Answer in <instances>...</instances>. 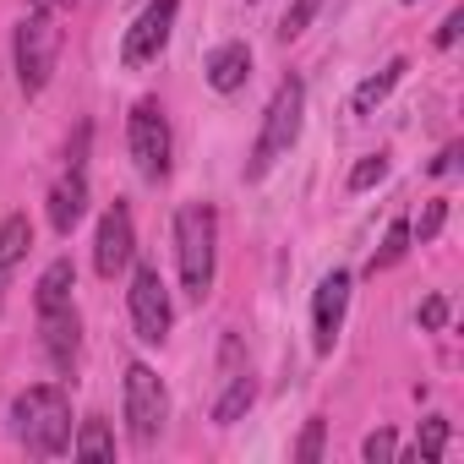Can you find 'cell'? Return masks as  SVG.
<instances>
[{
    "mask_svg": "<svg viewBox=\"0 0 464 464\" xmlns=\"http://www.w3.org/2000/svg\"><path fill=\"white\" fill-rule=\"evenodd\" d=\"M12 431L28 453L55 459L72 448V399L61 382H34L12 399Z\"/></svg>",
    "mask_w": 464,
    "mask_h": 464,
    "instance_id": "1",
    "label": "cell"
},
{
    "mask_svg": "<svg viewBox=\"0 0 464 464\" xmlns=\"http://www.w3.org/2000/svg\"><path fill=\"white\" fill-rule=\"evenodd\" d=\"M213 257H218V218L208 202H186L175 213V263H180V290L191 301L213 290Z\"/></svg>",
    "mask_w": 464,
    "mask_h": 464,
    "instance_id": "2",
    "label": "cell"
},
{
    "mask_svg": "<svg viewBox=\"0 0 464 464\" xmlns=\"http://www.w3.org/2000/svg\"><path fill=\"white\" fill-rule=\"evenodd\" d=\"M301 115H306V88H301V77H285V82L274 88L268 110H263V131H257V142H252L246 180H263L279 159H290V148H295V137H301Z\"/></svg>",
    "mask_w": 464,
    "mask_h": 464,
    "instance_id": "3",
    "label": "cell"
},
{
    "mask_svg": "<svg viewBox=\"0 0 464 464\" xmlns=\"http://www.w3.org/2000/svg\"><path fill=\"white\" fill-rule=\"evenodd\" d=\"M55 61H61V28H55V12H28L17 23V82L28 99H39L55 77Z\"/></svg>",
    "mask_w": 464,
    "mask_h": 464,
    "instance_id": "4",
    "label": "cell"
},
{
    "mask_svg": "<svg viewBox=\"0 0 464 464\" xmlns=\"http://www.w3.org/2000/svg\"><path fill=\"white\" fill-rule=\"evenodd\" d=\"M126 148L142 180H164L169 175V121L159 110V99H137L126 115Z\"/></svg>",
    "mask_w": 464,
    "mask_h": 464,
    "instance_id": "5",
    "label": "cell"
},
{
    "mask_svg": "<svg viewBox=\"0 0 464 464\" xmlns=\"http://www.w3.org/2000/svg\"><path fill=\"white\" fill-rule=\"evenodd\" d=\"M164 410H169V399H164L159 372L142 366V361H131L126 366V426H131V442L148 448L159 437V426H164Z\"/></svg>",
    "mask_w": 464,
    "mask_h": 464,
    "instance_id": "6",
    "label": "cell"
},
{
    "mask_svg": "<svg viewBox=\"0 0 464 464\" xmlns=\"http://www.w3.org/2000/svg\"><path fill=\"white\" fill-rule=\"evenodd\" d=\"M126 306H131V328H137L142 344H164V339H169L175 312H169V290H164L159 268H137V274H131Z\"/></svg>",
    "mask_w": 464,
    "mask_h": 464,
    "instance_id": "7",
    "label": "cell"
},
{
    "mask_svg": "<svg viewBox=\"0 0 464 464\" xmlns=\"http://www.w3.org/2000/svg\"><path fill=\"white\" fill-rule=\"evenodd\" d=\"M175 12H180V0H153V6L131 23V34H126V44H121V61L137 72V66H153L159 55H164V44H169V34H175Z\"/></svg>",
    "mask_w": 464,
    "mask_h": 464,
    "instance_id": "8",
    "label": "cell"
},
{
    "mask_svg": "<svg viewBox=\"0 0 464 464\" xmlns=\"http://www.w3.org/2000/svg\"><path fill=\"white\" fill-rule=\"evenodd\" d=\"M137 252V229H131V208L126 202H110L104 218H99V241H93V268L104 279H115Z\"/></svg>",
    "mask_w": 464,
    "mask_h": 464,
    "instance_id": "9",
    "label": "cell"
},
{
    "mask_svg": "<svg viewBox=\"0 0 464 464\" xmlns=\"http://www.w3.org/2000/svg\"><path fill=\"white\" fill-rule=\"evenodd\" d=\"M344 306H350V274H328L312 295V350L317 355H334V339L344 328Z\"/></svg>",
    "mask_w": 464,
    "mask_h": 464,
    "instance_id": "10",
    "label": "cell"
},
{
    "mask_svg": "<svg viewBox=\"0 0 464 464\" xmlns=\"http://www.w3.org/2000/svg\"><path fill=\"white\" fill-rule=\"evenodd\" d=\"M39 334H44V355L55 372H72L77 366V350H82V323H77V306H61V312H39Z\"/></svg>",
    "mask_w": 464,
    "mask_h": 464,
    "instance_id": "11",
    "label": "cell"
},
{
    "mask_svg": "<svg viewBox=\"0 0 464 464\" xmlns=\"http://www.w3.org/2000/svg\"><path fill=\"white\" fill-rule=\"evenodd\" d=\"M82 213H88V180H82V169H72L50 191V224H55V236H72V229L82 224Z\"/></svg>",
    "mask_w": 464,
    "mask_h": 464,
    "instance_id": "12",
    "label": "cell"
},
{
    "mask_svg": "<svg viewBox=\"0 0 464 464\" xmlns=\"http://www.w3.org/2000/svg\"><path fill=\"white\" fill-rule=\"evenodd\" d=\"M246 77H252V50L246 44H218L208 55V88L213 93H236Z\"/></svg>",
    "mask_w": 464,
    "mask_h": 464,
    "instance_id": "13",
    "label": "cell"
},
{
    "mask_svg": "<svg viewBox=\"0 0 464 464\" xmlns=\"http://www.w3.org/2000/svg\"><path fill=\"white\" fill-rule=\"evenodd\" d=\"M404 72H410V61H388V66H382L377 77H366V82L355 88V99H350V115H355V121L377 115V104H382V99H388V93H393V88L404 82Z\"/></svg>",
    "mask_w": 464,
    "mask_h": 464,
    "instance_id": "14",
    "label": "cell"
},
{
    "mask_svg": "<svg viewBox=\"0 0 464 464\" xmlns=\"http://www.w3.org/2000/svg\"><path fill=\"white\" fill-rule=\"evenodd\" d=\"M72 290H77V268H72V257H55V263L39 274L34 306H39V312H61V306H72Z\"/></svg>",
    "mask_w": 464,
    "mask_h": 464,
    "instance_id": "15",
    "label": "cell"
},
{
    "mask_svg": "<svg viewBox=\"0 0 464 464\" xmlns=\"http://www.w3.org/2000/svg\"><path fill=\"white\" fill-rule=\"evenodd\" d=\"M28 246H34V224H28V213H12L0 224V285H6L12 268L28 257Z\"/></svg>",
    "mask_w": 464,
    "mask_h": 464,
    "instance_id": "16",
    "label": "cell"
},
{
    "mask_svg": "<svg viewBox=\"0 0 464 464\" xmlns=\"http://www.w3.org/2000/svg\"><path fill=\"white\" fill-rule=\"evenodd\" d=\"M252 404H257V382H252V372H236L229 388L218 393V404H213V426H236Z\"/></svg>",
    "mask_w": 464,
    "mask_h": 464,
    "instance_id": "17",
    "label": "cell"
},
{
    "mask_svg": "<svg viewBox=\"0 0 464 464\" xmlns=\"http://www.w3.org/2000/svg\"><path fill=\"white\" fill-rule=\"evenodd\" d=\"M410 218H393L388 224V236H382V246L372 252V263H366V274H382V268H393V263H404V252H410Z\"/></svg>",
    "mask_w": 464,
    "mask_h": 464,
    "instance_id": "18",
    "label": "cell"
},
{
    "mask_svg": "<svg viewBox=\"0 0 464 464\" xmlns=\"http://www.w3.org/2000/svg\"><path fill=\"white\" fill-rule=\"evenodd\" d=\"M72 453L77 459H115V437H110V426L93 415V420H82V431L72 437Z\"/></svg>",
    "mask_w": 464,
    "mask_h": 464,
    "instance_id": "19",
    "label": "cell"
},
{
    "mask_svg": "<svg viewBox=\"0 0 464 464\" xmlns=\"http://www.w3.org/2000/svg\"><path fill=\"white\" fill-rule=\"evenodd\" d=\"M317 12H323V0H295V6L279 17V39H285V44H290V39H301V34L312 28V17H317Z\"/></svg>",
    "mask_w": 464,
    "mask_h": 464,
    "instance_id": "20",
    "label": "cell"
},
{
    "mask_svg": "<svg viewBox=\"0 0 464 464\" xmlns=\"http://www.w3.org/2000/svg\"><path fill=\"white\" fill-rule=\"evenodd\" d=\"M382 175H388V153H366V159L350 169V191H372Z\"/></svg>",
    "mask_w": 464,
    "mask_h": 464,
    "instance_id": "21",
    "label": "cell"
},
{
    "mask_svg": "<svg viewBox=\"0 0 464 464\" xmlns=\"http://www.w3.org/2000/svg\"><path fill=\"white\" fill-rule=\"evenodd\" d=\"M442 224H448V202L437 197V202H426L420 224H410V236H420V246H426V241H437V236H442Z\"/></svg>",
    "mask_w": 464,
    "mask_h": 464,
    "instance_id": "22",
    "label": "cell"
},
{
    "mask_svg": "<svg viewBox=\"0 0 464 464\" xmlns=\"http://www.w3.org/2000/svg\"><path fill=\"white\" fill-rule=\"evenodd\" d=\"M323 431H328V420L312 415L306 431H301V442H295V459H301V464H317V459H323Z\"/></svg>",
    "mask_w": 464,
    "mask_h": 464,
    "instance_id": "23",
    "label": "cell"
},
{
    "mask_svg": "<svg viewBox=\"0 0 464 464\" xmlns=\"http://www.w3.org/2000/svg\"><path fill=\"white\" fill-rule=\"evenodd\" d=\"M442 453H448V420L431 415V420H420V459H442Z\"/></svg>",
    "mask_w": 464,
    "mask_h": 464,
    "instance_id": "24",
    "label": "cell"
},
{
    "mask_svg": "<svg viewBox=\"0 0 464 464\" xmlns=\"http://www.w3.org/2000/svg\"><path fill=\"white\" fill-rule=\"evenodd\" d=\"M361 453H366L372 464H382V459H393V453H399V442H393V431H372V437L361 442Z\"/></svg>",
    "mask_w": 464,
    "mask_h": 464,
    "instance_id": "25",
    "label": "cell"
},
{
    "mask_svg": "<svg viewBox=\"0 0 464 464\" xmlns=\"http://www.w3.org/2000/svg\"><path fill=\"white\" fill-rule=\"evenodd\" d=\"M448 323V301L442 295H426V306H420V328H442Z\"/></svg>",
    "mask_w": 464,
    "mask_h": 464,
    "instance_id": "26",
    "label": "cell"
},
{
    "mask_svg": "<svg viewBox=\"0 0 464 464\" xmlns=\"http://www.w3.org/2000/svg\"><path fill=\"white\" fill-rule=\"evenodd\" d=\"M459 28H464V12H453V17L437 28V44H442V50H448V44H459Z\"/></svg>",
    "mask_w": 464,
    "mask_h": 464,
    "instance_id": "27",
    "label": "cell"
},
{
    "mask_svg": "<svg viewBox=\"0 0 464 464\" xmlns=\"http://www.w3.org/2000/svg\"><path fill=\"white\" fill-rule=\"evenodd\" d=\"M453 159H459V148H442V153L431 159V175H448V169H453Z\"/></svg>",
    "mask_w": 464,
    "mask_h": 464,
    "instance_id": "28",
    "label": "cell"
},
{
    "mask_svg": "<svg viewBox=\"0 0 464 464\" xmlns=\"http://www.w3.org/2000/svg\"><path fill=\"white\" fill-rule=\"evenodd\" d=\"M34 6H39V12H61V0H34Z\"/></svg>",
    "mask_w": 464,
    "mask_h": 464,
    "instance_id": "29",
    "label": "cell"
},
{
    "mask_svg": "<svg viewBox=\"0 0 464 464\" xmlns=\"http://www.w3.org/2000/svg\"><path fill=\"white\" fill-rule=\"evenodd\" d=\"M404 6H415V0H404Z\"/></svg>",
    "mask_w": 464,
    "mask_h": 464,
    "instance_id": "30",
    "label": "cell"
}]
</instances>
